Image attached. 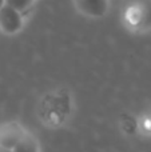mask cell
<instances>
[{
	"label": "cell",
	"mask_w": 151,
	"mask_h": 152,
	"mask_svg": "<svg viewBox=\"0 0 151 152\" xmlns=\"http://www.w3.org/2000/svg\"><path fill=\"white\" fill-rule=\"evenodd\" d=\"M0 152H12V151H10V150H7V148H4V147L0 145Z\"/></svg>",
	"instance_id": "6"
},
{
	"label": "cell",
	"mask_w": 151,
	"mask_h": 152,
	"mask_svg": "<svg viewBox=\"0 0 151 152\" xmlns=\"http://www.w3.org/2000/svg\"><path fill=\"white\" fill-rule=\"evenodd\" d=\"M80 10L94 16L103 15L107 8V0H78Z\"/></svg>",
	"instance_id": "3"
},
{
	"label": "cell",
	"mask_w": 151,
	"mask_h": 152,
	"mask_svg": "<svg viewBox=\"0 0 151 152\" xmlns=\"http://www.w3.org/2000/svg\"><path fill=\"white\" fill-rule=\"evenodd\" d=\"M4 4H5V0H0V8H1Z\"/></svg>",
	"instance_id": "7"
},
{
	"label": "cell",
	"mask_w": 151,
	"mask_h": 152,
	"mask_svg": "<svg viewBox=\"0 0 151 152\" xmlns=\"http://www.w3.org/2000/svg\"><path fill=\"white\" fill-rule=\"evenodd\" d=\"M26 131L18 123H5L0 126V145L12 151L18 142L24 136Z\"/></svg>",
	"instance_id": "2"
},
{
	"label": "cell",
	"mask_w": 151,
	"mask_h": 152,
	"mask_svg": "<svg viewBox=\"0 0 151 152\" xmlns=\"http://www.w3.org/2000/svg\"><path fill=\"white\" fill-rule=\"evenodd\" d=\"M32 3H34V0H5V5L18 11L19 13L26 12L32 5Z\"/></svg>",
	"instance_id": "5"
},
{
	"label": "cell",
	"mask_w": 151,
	"mask_h": 152,
	"mask_svg": "<svg viewBox=\"0 0 151 152\" xmlns=\"http://www.w3.org/2000/svg\"><path fill=\"white\" fill-rule=\"evenodd\" d=\"M12 152H39V144L32 135L26 132L18 144L12 148Z\"/></svg>",
	"instance_id": "4"
},
{
	"label": "cell",
	"mask_w": 151,
	"mask_h": 152,
	"mask_svg": "<svg viewBox=\"0 0 151 152\" xmlns=\"http://www.w3.org/2000/svg\"><path fill=\"white\" fill-rule=\"evenodd\" d=\"M23 27V16L8 5L0 8V29L5 34H16Z\"/></svg>",
	"instance_id": "1"
}]
</instances>
